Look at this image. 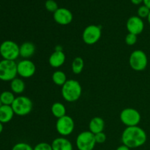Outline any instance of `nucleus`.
<instances>
[{
  "label": "nucleus",
  "instance_id": "nucleus-1",
  "mask_svg": "<svg viewBox=\"0 0 150 150\" xmlns=\"http://www.w3.org/2000/svg\"><path fill=\"white\" fill-rule=\"evenodd\" d=\"M147 136L144 129L139 126L127 127L122 134V144L130 149L140 147L146 142Z\"/></svg>",
  "mask_w": 150,
  "mask_h": 150
},
{
  "label": "nucleus",
  "instance_id": "nucleus-2",
  "mask_svg": "<svg viewBox=\"0 0 150 150\" xmlns=\"http://www.w3.org/2000/svg\"><path fill=\"white\" fill-rule=\"evenodd\" d=\"M61 92L64 100L70 103L76 102L81 96V85L78 81L69 79L62 86Z\"/></svg>",
  "mask_w": 150,
  "mask_h": 150
},
{
  "label": "nucleus",
  "instance_id": "nucleus-3",
  "mask_svg": "<svg viewBox=\"0 0 150 150\" xmlns=\"http://www.w3.org/2000/svg\"><path fill=\"white\" fill-rule=\"evenodd\" d=\"M0 55L3 59L16 61L20 56V46L13 40H4L0 45Z\"/></svg>",
  "mask_w": 150,
  "mask_h": 150
},
{
  "label": "nucleus",
  "instance_id": "nucleus-4",
  "mask_svg": "<svg viewBox=\"0 0 150 150\" xmlns=\"http://www.w3.org/2000/svg\"><path fill=\"white\" fill-rule=\"evenodd\" d=\"M15 114L23 117L32 111L33 108V103L32 100L26 96H18L11 105Z\"/></svg>",
  "mask_w": 150,
  "mask_h": 150
},
{
  "label": "nucleus",
  "instance_id": "nucleus-5",
  "mask_svg": "<svg viewBox=\"0 0 150 150\" xmlns=\"http://www.w3.org/2000/svg\"><path fill=\"white\" fill-rule=\"evenodd\" d=\"M18 75L17 63L11 60L2 59L0 61V80L11 81Z\"/></svg>",
  "mask_w": 150,
  "mask_h": 150
},
{
  "label": "nucleus",
  "instance_id": "nucleus-6",
  "mask_svg": "<svg viewBox=\"0 0 150 150\" xmlns=\"http://www.w3.org/2000/svg\"><path fill=\"white\" fill-rule=\"evenodd\" d=\"M129 64L130 67L135 71H143L147 67V56L142 50H135L130 54Z\"/></svg>",
  "mask_w": 150,
  "mask_h": 150
},
{
  "label": "nucleus",
  "instance_id": "nucleus-7",
  "mask_svg": "<svg viewBox=\"0 0 150 150\" xmlns=\"http://www.w3.org/2000/svg\"><path fill=\"white\" fill-rule=\"evenodd\" d=\"M120 118L122 124L127 127L138 126L141 122L140 113L133 108H126L121 111Z\"/></svg>",
  "mask_w": 150,
  "mask_h": 150
},
{
  "label": "nucleus",
  "instance_id": "nucleus-8",
  "mask_svg": "<svg viewBox=\"0 0 150 150\" xmlns=\"http://www.w3.org/2000/svg\"><path fill=\"white\" fill-rule=\"evenodd\" d=\"M76 146L79 150H93L96 145L95 134L90 131H83L76 138Z\"/></svg>",
  "mask_w": 150,
  "mask_h": 150
},
{
  "label": "nucleus",
  "instance_id": "nucleus-9",
  "mask_svg": "<svg viewBox=\"0 0 150 150\" xmlns=\"http://www.w3.org/2000/svg\"><path fill=\"white\" fill-rule=\"evenodd\" d=\"M74 128V120L70 116L65 115L61 118L57 119L56 123V130L62 137H66L72 134Z\"/></svg>",
  "mask_w": 150,
  "mask_h": 150
},
{
  "label": "nucleus",
  "instance_id": "nucleus-10",
  "mask_svg": "<svg viewBox=\"0 0 150 150\" xmlns=\"http://www.w3.org/2000/svg\"><path fill=\"white\" fill-rule=\"evenodd\" d=\"M102 35L101 27L98 25H89L83 30L82 39L87 45H94L100 40Z\"/></svg>",
  "mask_w": 150,
  "mask_h": 150
},
{
  "label": "nucleus",
  "instance_id": "nucleus-11",
  "mask_svg": "<svg viewBox=\"0 0 150 150\" xmlns=\"http://www.w3.org/2000/svg\"><path fill=\"white\" fill-rule=\"evenodd\" d=\"M18 75L23 79L32 77L36 72V66L30 59L21 60L17 63Z\"/></svg>",
  "mask_w": 150,
  "mask_h": 150
},
{
  "label": "nucleus",
  "instance_id": "nucleus-12",
  "mask_svg": "<svg viewBox=\"0 0 150 150\" xmlns=\"http://www.w3.org/2000/svg\"><path fill=\"white\" fill-rule=\"evenodd\" d=\"M126 28L128 31V33L133 34L138 36L142 33L144 29V23L140 17L138 16H133L129 18L127 21Z\"/></svg>",
  "mask_w": 150,
  "mask_h": 150
},
{
  "label": "nucleus",
  "instance_id": "nucleus-13",
  "mask_svg": "<svg viewBox=\"0 0 150 150\" xmlns=\"http://www.w3.org/2000/svg\"><path fill=\"white\" fill-rule=\"evenodd\" d=\"M54 19L57 23L62 26L70 24L73 19V13L70 10L64 7H59L54 13Z\"/></svg>",
  "mask_w": 150,
  "mask_h": 150
},
{
  "label": "nucleus",
  "instance_id": "nucleus-14",
  "mask_svg": "<svg viewBox=\"0 0 150 150\" xmlns=\"http://www.w3.org/2000/svg\"><path fill=\"white\" fill-rule=\"evenodd\" d=\"M66 56L63 51H55L51 54L48 59L50 66L54 68H59L62 67L65 62Z\"/></svg>",
  "mask_w": 150,
  "mask_h": 150
},
{
  "label": "nucleus",
  "instance_id": "nucleus-15",
  "mask_svg": "<svg viewBox=\"0 0 150 150\" xmlns=\"http://www.w3.org/2000/svg\"><path fill=\"white\" fill-rule=\"evenodd\" d=\"M53 150H73V146L70 140L65 137H58L51 143Z\"/></svg>",
  "mask_w": 150,
  "mask_h": 150
},
{
  "label": "nucleus",
  "instance_id": "nucleus-16",
  "mask_svg": "<svg viewBox=\"0 0 150 150\" xmlns=\"http://www.w3.org/2000/svg\"><path fill=\"white\" fill-rule=\"evenodd\" d=\"M89 131L93 134L103 132L104 128H105V121L101 117H93L89 122Z\"/></svg>",
  "mask_w": 150,
  "mask_h": 150
},
{
  "label": "nucleus",
  "instance_id": "nucleus-17",
  "mask_svg": "<svg viewBox=\"0 0 150 150\" xmlns=\"http://www.w3.org/2000/svg\"><path fill=\"white\" fill-rule=\"evenodd\" d=\"M35 53V44L31 42H25L20 45V56L25 59H29Z\"/></svg>",
  "mask_w": 150,
  "mask_h": 150
},
{
  "label": "nucleus",
  "instance_id": "nucleus-18",
  "mask_svg": "<svg viewBox=\"0 0 150 150\" xmlns=\"http://www.w3.org/2000/svg\"><path fill=\"white\" fill-rule=\"evenodd\" d=\"M14 114L11 105H2L0 108V122L2 124L10 122L13 120Z\"/></svg>",
  "mask_w": 150,
  "mask_h": 150
},
{
  "label": "nucleus",
  "instance_id": "nucleus-19",
  "mask_svg": "<svg viewBox=\"0 0 150 150\" xmlns=\"http://www.w3.org/2000/svg\"><path fill=\"white\" fill-rule=\"evenodd\" d=\"M25 85L24 81L23 79H20V78H17L14 79L10 81V89H11V92H13L14 94L16 95H21L23 93V91L25 90Z\"/></svg>",
  "mask_w": 150,
  "mask_h": 150
},
{
  "label": "nucleus",
  "instance_id": "nucleus-20",
  "mask_svg": "<svg viewBox=\"0 0 150 150\" xmlns=\"http://www.w3.org/2000/svg\"><path fill=\"white\" fill-rule=\"evenodd\" d=\"M51 113L54 117L59 119L66 115V108L62 103H54L51 106Z\"/></svg>",
  "mask_w": 150,
  "mask_h": 150
},
{
  "label": "nucleus",
  "instance_id": "nucleus-21",
  "mask_svg": "<svg viewBox=\"0 0 150 150\" xmlns=\"http://www.w3.org/2000/svg\"><path fill=\"white\" fill-rule=\"evenodd\" d=\"M52 81L57 86H62L67 81V76L62 70H56L52 74Z\"/></svg>",
  "mask_w": 150,
  "mask_h": 150
},
{
  "label": "nucleus",
  "instance_id": "nucleus-22",
  "mask_svg": "<svg viewBox=\"0 0 150 150\" xmlns=\"http://www.w3.org/2000/svg\"><path fill=\"white\" fill-rule=\"evenodd\" d=\"M15 99H16V97H15L14 93L10 91H4L0 95V100L3 105H11L14 102Z\"/></svg>",
  "mask_w": 150,
  "mask_h": 150
},
{
  "label": "nucleus",
  "instance_id": "nucleus-23",
  "mask_svg": "<svg viewBox=\"0 0 150 150\" xmlns=\"http://www.w3.org/2000/svg\"><path fill=\"white\" fill-rule=\"evenodd\" d=\"M84 62L81 57H76L72 62V71L74 74H80L83 71Z\"/></svg>",
  "mask_w": 150,
  "mask_h": 150
},
{
  "label": "nucleus",
  "instance_id": "nucleus-24",
  "mask_svg": "<svg viewBox=\"0 0 150 150\" xmlns=\"http://www.w3.org/2000/svg\"><path fill=\"white\" fill-rule=\"evenodd\" d=\"M45 7L48 11L54 13L58 10V4L54 0H47L45 2Z\"/></svg>",
  "mask_w": 150,
  "mask_h": 150
},
{
  "label": "nucleus",
  "instance_id": "nucleus-25",
  "mask_svg": "<svg viewBox=\"0 0 150 150\" xmlns=\"http://www.w3.org/2000/svg\"><path fill=\"white\" fill-rule=\"evenodd\" d=\"M150 13V9L148 8L146 6H145L144 4V5L140 6L138 9V11H137V14L139 17H140L141 18H147L148 16H149Z\"/></svg>",
  "mask_w": 150,
  "mask_h": 150
},
{
  "label": "nucleus",
  "instance_id": "nucleus-26",
  "mask_svg": "<svg viewBox=\"0 0 150 150\" xmlns=\"http://www.w3.org/2000/svg\"><path fill=\"white\" fill-rule=\"evenodd\" d=\"M12 150H33V147L27 143L19 142L13 146Z\"/></svg>",
  "mask_w": 150,
  "mask_h": 150
},
{
  "label": "nucleus",
  "instance_id": "nucleus-27",
  "mask_svg": "<svg viewBox=\"0 0 150 150\" xmlns=\"http://www.w3.org/2000/svg\"><path fill=\"white\" fill-rule=\"evenodd\" d=\"M137 35H133V34L128 33L125 37V42L128 45H133L137 42Z\"/></svg>",
  "mask_w": 150,
  "mask_h": 150
},
{
  "label": "nucleus",
  "instance_id": "nucleus-28",
  "mask_svg": "<svg viewBox=\"0 0 150 150\" xmlns=\"http://www.w3.org/2000/svg\"><path fill=\"white\" fill-rule=\"evenodd\" d=\"M33 150H53L51 144L46 143V142H40L35 147L33 148Z\"/></svg>",
  "mask_w": 150,
  "mask_h": 150
},
{
  "label": "nucleus",
  "instance_id": "nucleus-29",
  "mask_svg": "<svg viewBox=\"0 0 150 150\" xmlns=\"http://www.w3.org/2000/svg\"><path fill=\"white\" fill-rule=\"evenodd\" d=\"M95 138L97 144H103L106 141V135L103 132L95 134Z\"/></svg>",
  "mask_w": 150,
  "mask_h": 150
},
{
  "label": "nucleus",
  "instance_id": "nucleus-30",
  "mask_svg": "<svg viewBox=\"0 0 150 150\" xmlns=\"http://www.w3.org/2000/svg\"><path fill=\"white\" fill-rule=\"evenodd\" d=\"M116 150H130V149L129 147H127V146H126L125 145L122 144L121 146H118Z\"/></svg>",
  "mask_w": 150,
  "mask_h": 150
},
{
  "label": "nucleus",
  "instance_id": "nucleus-31",
  "mask_svg": "<svg viewBox=\"0 0 150 150\" xmlns=\"http://www.w3.org/2000/svg\"><path fill=\"white\" fill-rule=\"evenodd\" d=\"M143 1L144 0H130V1H131L133 4H136V5H139V4H141L142 3H143Z\"/></svg>",
  "mask_w": 150,
  "mask_h": 150
},
{
  "label": "nucleus",
  "instance_id": "nucleus-32",
  "mask_svg": "<svg viewBox=\"0 0 150 150\" xmlns=\"http://www.w3.org/2000/svg\"><path fill=\"white\" fill-rule=\"evenodd\" d=\"M143 3L145 6H146L148 8L150 9V0H144Z\"/></svg>",
  "mask_w": 150,
  "mask_h": 150
},
{
  "label": "nucleus",
  "instance_id": "nucleus-33",
  "mask_svg": "<svg viewBox=\"0 0 150 150\" xmlns=\"http://www.w3.org/2000/svg\"><path fill=\"white\" fill-rule=\"evenodd\" d=\"M54 51H63V48L61 45H57L54 48Z\"/></svg>",
  "mask_w": 150,
  "mask_h": 150
},
{
  "label": "nucleus",
  "instance_id": "nucleus-34",
  "mask_svg": "<svg viewBox=\"0 0 150 150\" xmlns=\"http://www.w3.org/2000/svg\"><path fill=\"white\" fill-rule=\"evenodd\" d=\"M2 131H3V124L1 122H0V134H1Z\"/></svg>",
  "mask_w": 150,
  "mask_h": 150
},
{
  "label": "nucleus",
  "instance_id": "nucleus-35",
  "mask_svg": "<svg viewBox=\"0 0 150 150\" xmlns=\"http://www.w3.org/2000/svg\"><path fill=\"white\" fill-rule=\"evenodd\" d=\"M147 21H148V22H149V23L150 24V13H149V16H148V17H147Z\"/></svg>",
  "mask_w": 150,
  "mask_h": 150
},
{
  "label": "nucleus",
  "instance_id": "nucleus-36",
  "mask_svg": "<svg viewBox=\"0 0 150 150\" xmlns=\"http://www.w3.org/2000/svg\"><path fill=\"white\" fill-rule=\"evenodd\" d=\"M3 104H2V103H1V100H0V108H1V105H2Z\"/></svg>",
  "mask_w": 150,
  "mask_h": 150
},
{
  "label": "nucleus",
  "instance_id": "nucleus-37",
  "mask_svg": "<svg viewBox=\"0 0 150 150\" xmlns=\"http://www.w3.org/2000/svg\"><path fill=\"white\" fill-rule=\"evenodd\" d=\"M91 1H94V0H91Z\"/></svg>",
  "mask_w": 150,
  "mask_h": 150
}]
</instances>
